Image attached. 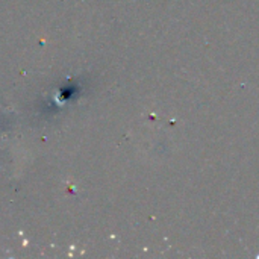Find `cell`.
I'll return each instance as SVG.
<instances>
[]
</instances>
